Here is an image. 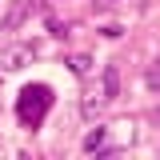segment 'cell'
<instances>
[{
    "instance_id": "cell-1",
    "label": "cell",
    "mask_w": 160,
    "mask_h": 160,
    "mask_svg": "<svg viewBox=\"0 0 160 160\" xmlns=\"http://www.w3.org/2000/svg\"><path fill=\"white\" fill-rule=\"evenodd\" d=\"M48 108H52V88H48V84H28V88H20L16 116H20L24 128H40L44 116H48Z\"/></svg>"
},
{
    "instance_id": "cell-2",
    "label": "cell",
    "mask_w": 160,
    "mask_h": 160,
    "mask_svg": "<svg viewBox=\"0 0 160 160\" xmlns=\"http://www.w3.org/2000/svg\"><path fill=\"white\" fill-rule=\"evenodd\" d=\"M36 60V44H4L0 48V68L4 72H16L24 64H32Z\"/></svg>"
},
{
    "instance_id": "cell-3",
    "label": "cell",
    "mask_w": 160,
    "mask_h": 160,
    "mask_svg": "<svg viewBox=\"0 0 160 160\" xmlns=\"http://www.w3.org/2000/svg\"><path fill=\"white\" fill-rule=\"evenodd\" d=\"M28 12H32V0H12V8L4 12V20H0V32H16L20 24L28 20Z\"/></svg>"
},
{
    "instance_id": "cell-4",
    "label": "cell",
    "mask_w": 160,
    "mask_h": 160,
    "mask_svg": "<svg viewBox=\"0 0 160 160\" xmlns=\"http://www.w3.org/2000/svg\"><path fill=\"white\" fill-rule=\"evenodd\" d=\"M100 92H104V100H108V104L120 96V68H116V64H104V76H100Z\"/></svg>"
},
{
    "instance_id": "cell-5",
    "label": "cell",
    "mask_w": 160,
    "mask_h": 160,
    "mask_svg": "<svg viewBox=\"0 0 160 160\" xmlns=\"http://www.w3.org/2000/svg\"><path fill=\"white\" fill-rule=\"evenodd\" d=\"M104 104H108V100H104V92H88V96H84V104H80V112H84L88 120H96L100 112H104Z\"/></svg>"
},
{
    "instance_id": "cell-6",
    "label": "cell",
    "mask_w": 160,
    "mask_h": 160,
    "mask_svg": "<svg viewBox=\"0 0 160 160\" xmlns=\"http://www.w3.org/2000/svg\"><path fill=\"white\" fill-rule=\"evenodd\" d=\"M100 148H104V128H92L84 136V152H100Z\"/></svg>"
},
{
    "instance_id": "cell-7",
    "label": "cell",
    "mask_w": 160,
    "mask_h": 160,
    "mask_svg": "<svg viewBox=\"0 0 160 160\" xmlns=\"http://www.w3.org/2000/svg\"><path fill=\"white\" fill-rule=\"evenodd\" d=\"M68 68H72L76 76H88V68H92V60H88L84 52H80V56H72V60H68Z\"/></svg>"
},
{
    "instance_id": "cell-8",
    "label": "cell",
    "mask_w": 160,
    "mask_h": 160,
    "mask_svg": "<svg viewBox=\"0 0 160 160\" xmlns=\"http://www.w3.org/2000/svg\"><path fill=\"white\" fill-rule=\"evenodd\" d=\"M148 88H152V92H160V60L148 68Z\"/></svg>"
},
{
    "instance_id": "cell-9",
    "label": "cell",
    "mask_w": 160,
    "mask_h": 160,
    "mask_svg": "<svg viewBox=\"0 0 160 160\" xmlns=\"http://www.w3.org/2000/svg\"><path fill=\"white\" fill-rule=\"evenodd\" d=\"M48 28H52V36H68L72 32V24H60V20H48Z\"/></svg>"
},
{
    "instance_id": "cell-10",
    "label": "cell",
    "mask_w": 160,
    "mask_h": 160,
    "mask_svg": "<svg viewBox=\"0 0 160 160\" xmlns=\"http://www.w3.org/2000/svg\"><path fill=\"white\" fill-rule=\"evenodd\" d=\"M104 4H112V0H104Z\"/></svg>"
}]
</instances>
